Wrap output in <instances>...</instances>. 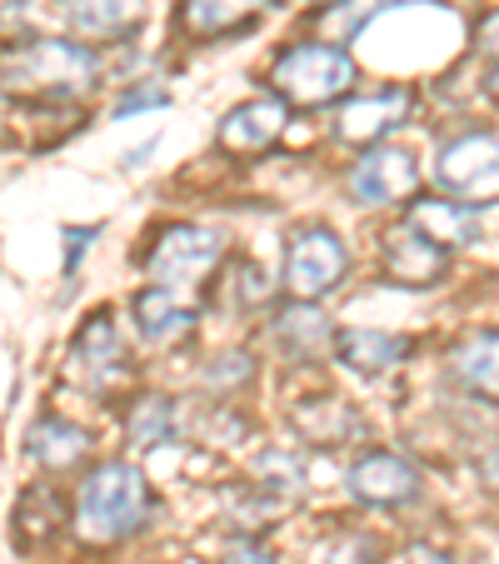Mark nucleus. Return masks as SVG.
<instances>
[{
    "instance_id": "obj_9",
    "label": "nucleus",
    "mask_w": 499,
    "mask_h": 564,
    "mask_svg": "<svg viewBox=\"0 0 499 564\" xmlns=\"http://www.w3.org/2000/svg\"><path fill=\"white\" fill-rule=\"evenodd\" d=\"M410 110H414L410 86H384V90H375V96H355V100H345L340 116H335V135L350 140V145H375V140H384L390 130H400Z\"/></svg>"
},
{
    "instance_id": "obj_27",
    "label": "nucleus",
    "mask_w": 499,
    "mask_h": 564,
    "mask_svg": "<svg viewBox=\"0 0 499 564\" xmlns=\"http://www.w3.org/2000/svg\"><path fill=\"white\" fill-rule=\"evenodd\" d=\"M150 106H165V90H160V86H145V90H130V96L126 100H120V106H116V116H130V110H150Z\"/></svg>"
},
{
    "instance_id": "obj_2",
    "label": "nucleus",
    "mask_w": 499,
    "mask_h": 564,
    "mask_svg": "<svg viewBox=\"0 0 499 564\" xmlns=\"http://www.w3.org/2000/svg\"><path fill=\"white\" fill-rule=\"evenodd\" d=\"M150 524V490L135 465L106 459L100 469H90V479L75 495V530L90 544H116L130 540Z\"/></svg>"
},
{
    "instance_id": "obj_25",
    "label": "nucleus",
    "mask_w": 499,
    "mask_h": 564,
    "mask_svg": "<svg viewBox=\"0 0 499 564\" xmlns=\"http://www.w3.org/2000/svg\"><path fill=\"white\" fill-rule=\"evenodd\" d=\"M325 564H380V544L370 534H350V540H340L325 554Z\"/></svg>"
},
{
    "instance_id": "obj_3",
    "label": "nucleus",
    "mask_w": 499,
    "mask_h": 564,
    "mask_svg": "<svg viewBox=\"0 0 499 564\" xmlns=\"http://www.w3.org/2000/svg\"><path fill=\"white\" fill-rule=\"evenodd\" d=\"M355 75L360 70H355V61L340 45L305 41V45H290L275 61L270 86H275V96L285 106H329V100H340L355 86Z\"/></svg>"
},
{
    "instance_id": "obj_8",
    "label": "nucleus",
    "mask_w": 499,
    "mask_h": 564,
    "mask_svg": "<svg viewBox=\"0 0 499 564\" xmlns=\"http://www.w3.org/2000/svg\"><path fill=\"white\" fill-rule=\"evenodd\" d=\"M420 191V160L410 150L375 145L350 165V195L365 205H394Z\"/></svg>"
},
{
    "instance_id": "obj_20",
    "label": "nucleus",
    "mask_w": 499,
    "mask_h": 564,
    "mask_svg": "<svg viewBox=\"0 0 499 564\" xmlns=\"http://www.w3.org/2000/svg\"><path fill=\"white\" fill-rule=\"evenodd\" d=\"M275 340L285 345L290 355H315L319 345L329 340V315L315 310V300H295L290 310L275 315Z\"/></svg>"
},
{
    "instance_id": "obj_31",
    "label": "nucleus",
    "mask_w": 499,
    "mask_h": 564,
    "mask_svg": "<svg viewBox=\"0 0 499 564\" xmlns=\"http://www.w3.org/2000/svg\"><path fill=\"white\" fill-rule=\"evenodd\" d=\"M225 564H275V554L260 550V544H240V550L225 554Z\"/></svg>"
},
{
    "instance_id": "obj_33",
    "label": "nucleus",
    "mask_w": 499,
    "mask_h": 564,
    "mask_svg": "<svg viewBox=\"0 0 499 564\" xmlns=\"http://www.w3.org/2000/svg\"><path fill=\"white\" fill-rule=\"evenodd\" d=\"M325 6H335V0H325Z\"/></svg>"
},
{
    "instance_id": "obj_1",
    "label": "nucleus",
    "mask_w": 499,
    "mask_h": 564,
    "mask_svg": "<svg viewBox=\"0 0 499 564\" xmlns=\"http://www.w3.org/2000/svg\"><path fill=\"white\" fill-rule=\"evenodd\" d=\"M100 61L80 41H21L0 51V90L21 100H75L96 90Z\"/></svg>"
},
{
    "instance_id": "obj_19",
    "label": "nucleus",
    "mask_w": 499,
    "mask_h": 564,
    "mask_svg": "<svg viewBox=\"0 0 499 564\" xmlns=\"http://www.w3.org/2000/svg\"><path fill=\"white\" fill-rule=\"evenodd\" d=\"M31 459L45 469H70L90 455V435L75 420H61V415H45L31 425Z\"/></svg>"
},
{
    "instance_id": "obj_23",
    "label": "nucleus",
    "mask_w": 499,
    "mask_h": 564,
    "mask_svg": "<svg viewBox=\"0 0 499 564\" xmlns=\"http://www.w3.org/2000/svg\"><path fill=\"white\" fill-rule=\"evenodd\" d=\"M394 6H410V0H335L325 15H319V25H325L329 41H345V35L365 31V25L375 21V15L394 11Z\"/></svg>"
},
{
    "instance_id": "obj_17",
    "label": "nucleus",
    "mask_w": 499,
    "mask_h": 564,
    "mask_svg": "<svg viewBox=\"0 0 499 564\" xmlns=\"http://www.w3.org/2000/svg\"><path fill=\"white\" fill-rule=\"evenodd\" d=\"M130 319H135V330L145 335L150 345H175L181 335L195 330V319L200 315H195L191 305H181L165 285H150V290H140V295L130 300Z\"/></svg>"
},
{
    "instance_id": "obj_29",
    "label": "nucleus",
    "mask_w": 499,
    "mask_h": 564,
    "mask_svg": "<svg viewBox=\"0 0 499 564\" xmlns=\"http://www.w3.org/2000/svg\"><path fill=\"white\" fill-rule=\"evenodd\" d=\"M90 240H96V225H86V230H65V275H70L75 260L90 250Z\"/></svg>"
},
{
    "instance_id": "obj_24",
    "label": "nucleus",
    "mask_w": 499,
    "mask_h": 564,
    "mask_svg": "<svg viewBox=\"0 0 499 564\" xmlns=\"http://www.w3.org/2000/svg\"><path fill=\"white\" fill-rule=\"evenodd\" d=\"M256 479H260V490L280 495V500L300 495V485H305V479H300V459L285 455V449H265L260 465H256Z\"/></svg>"
},
{
    "instance_id": "obj_28",
    "label": "nucleus",
    "mask_w": 499,
    "mask_h": 564,
    "mask_svg": "<svg viewBox=\"0 0 499 564\" xmlns=\"http://www.w3.org/2000/svg\"><path fill=\"white\" fill-rule=\"evenodd\" d=\"M479 485H485V490L489 495H499V435L495 440H489V449H485V455H479Z\"/></svg>"
},
{
    "instance_id": "obj_21",
    "label": "nucleus",
    "mask_w": 499,
    "mask_h": 564,
    "mask_svg": "<svg viewBox=\"0 0 499 564\" xmlns=\"http://www.w3.org/2000/svg\"><path fill=\"white\" fill-rule=\"evenodd\" d=\"M295 425L305 430L310 440H325V445H335V440H345L355 430V410L345 405L340 394H325V400H305V405L295 410Z\"/></svg>"
},
{
    "instance_id": "obj_32",
    "label": "nucleus",
    "mask_w": 499,
    "mask_h": 564,
    "mask_svg": "<svg viewBox=\"0 0 499 564\" xmlns=\"http://www.w3.org/2000/svg\"><path fill=\"white\" fill-rule=\"evenodd\" d=\"M479 90H485V100H495V106H499V61L485 70V80H479Z\"/></svg>"
},
{
    "instance_id": "obj_5",
    "label": "nucleus",
    "mask_w": 499,
    "mask_h": 564,
    "mask_svg": "<svg viewBox=\"0 0 499 564\" xmlns=\"http://www.w3.org/2000/svg\"><path fill=\"white\" fill-rule=\"evenodd\" d=\"M345 270H350V256H345L340 235L325 230V225H305V230L290 235L285 246V290L295 300H325L329 290L345 285Z\"/></svg>"
},
{
    "instance_id": "obj_6",
    "label": "nucleus",
    "mask_w": 499,
    "mask_h": 564,
    "mask_svg": "<svg viewBox=\"0 0 499 564\" xmlns=\"http://www.w3.org/2000/svg\"><path fill=\"white\" fill-rule=\"evenodd\" d=\"M225 256V235L210 230V225H171L160 230V240L150 246V280L165 290L175 285H200L205 275L215 270V260Z\"/></svg>"
},
{
    "instance_id": "obj_26",
    "label": "nucleus",
    "mask_w": 499,
    "mask_h": 564,
    "mask_svg": "<svg viewBox=\"0 0 499 564\" xmlns=\"http://www.w3.org/2000/svg\"><path fill=\"white\" fill-rule=\"evenodd\" d=\"M475 51H485V55H495L499 61V6L475 25Z\"/></svg>"
},
{
    "instance_id": "obj_15",
    "label": "nucleus",
    "mask_w": 499,
    "mask_h": 564,
    "mask_svg": "<svg viewBox=\"0 0 499 564\" xmlns=\"http://www.w3.org/2000/svg\"><path fill=\"white\" fill-rule=\"evenodd\" d=\"M65 21L86 41H120L145 21V0H65Z\"/></svg>"
},
{
    "instance_id": "obj_18",
    "label": "nucleus",
    "mask_w": 499,
    "mask_h": 564,
    "mask_svg": "<svg viewBox=\"0 0 499 564\" xmlns=\"http://www.w3.org/2000/svg\"><path fill=\"white\" fill-rule=\"evenodd\" d=\"M335 355L355 375H384L410 355V340L390 330H340L335 335Z\"/></svg>"
},
{
    "instance_id": "obj_16",
    "label": "nucleus",
    "mask_w": 499,
    "mask_h": 564,
    "mask_svg": "<svg viewBox=\"0 0 499 564\" xmlns=\"http://www.w3.org/2000/svg\"><path fill=\"white\" fill-rule=\"evenodd\" d=\"M275 0H185L181 6V25L195 41H220V35L250 31Z\"/></svg>"
},
{
    "instance_id": "obj_4",
    "label": "nucleus",
    "mask_w": 499,
    "mask_h": 564,
    "mask_svg": "<svg viewBox=\"0 0 499 564\" xmlns=\"http://www.w3.org/2000/svg\"><path fill=\"white\" fill-rule=\"evenodd\" d=\"M435 185L469 205L499 200V135L495 130H465L445 140L435 155Z\"/></svg>"
},
{
    "instance_id": "obj_22",
    "label": "nucleus",
    "mask_w": 499,
    "mask_h": 564,
    "mask_svg": "<svg viewBox=\"0 0 499 564\" xmlns=\"http://www.w3.org/2000/svg\"><path fill=\"white\" fill-rule=\"evenodd\" d=\"M126 425H130V440H140V445H165V440H181V410H175V400L145 394L130 410Z\"/></svg>"
},
{
    "instance_id": "obj_14",
    "label": "nucleus",
    "mask_w": 499,
    "mask_h": 564,
    "mask_svg": "<svg viewBox=\"0 0 499 564\" xmlns=\"http://www.w3.org/2000/svg\"><path fill=\"white\" fill-rule=\"evenodd\" d=\"M449 375L465 394L485 400V405H499V330H475L455 345L449 355Z\"/></svg>"
},
{
    "instance_id": "obj_10",
    "label": "nucleus",
    "mask_w": 499,
    "mask_h": 564,
    "mask_svg": "<svg viewBox=\"0 0 499 564\" xmlns=\"http://www.w3.org/2000/svg\"><path fill=\"white\" fill-rule=\"evenodd\" d=\"M449 270V250L425 240L420 230L410 225H394L384 235V275L394 285H410V290H425V285H440V275Z\"/></svg>"
},
{
    "instance_id": "obj_13",
    "label": "nucleus",
    "mask_w": 499,
    "mask_h": 564,
    "mask_svg": "<svg viewBox=\"0 0 499 564\" xmlns=\"http://www.w3.org/2000/svg\"><path fill=\"white\" fill-rule=\"evenodd\" d=\"M70 355H75L80 380L96 384V390H106L110 380L126 375V345H120V330L110 315H90L86 325H80V335H75Z\"/></svg>"
},
{
    "instance_id": "obj_30",
    "label": "nucleus",
    "mask_w": 499,
    "mask_h": 564,
    "mask_svg": "<svg viewBox=\"0 0 499 564\" xmlns=\"http://www.w3.org/2000/svg\"><path fill=\"white\" fill-rule=\"evenodd\" d=\"M394 564H455V560H449L445 550H435V544H410Z\"/></svg>"
},
{
    "instance_id": "obj_11",
    "label": "nucleus",
    "mask_w": 499,
    "mask_h": 564,
    "mask_svg": "<svg viewBox=\"0 0 499 564\" xmlns=\"http://www.w3.org/2000/svg\"><path fill=\"white\" fill-rule=\"evenodd\" d=\"M404 225L420 230L425 240H435V246H445V250H465V246H475L479 235H485V215H479V205L440 200V195L435 200H410Z\"/></svg>"
},
{
    "instance_id": "obj_7",
    "label": "nucleus",
    "mask_w": 499,
    "mask_h": 564,
    "mask_svg": "<svg viewBox=\"0 0 499 564\" xmlns=\"http://www.w3.org/2000/svg\"><path fill=\"white\" fill-rule=\"evenodd\" d=\"M420 469L410 465L394 449H370L350 465V495L360 505H375V510H400V505L420 500Z\"/></svg>"
},
{
    "instance_id": "obj_12",
    "label": "nucleus",
    "mask_w": 499,
    "mask_h": 564,
    "mask_svg": "<svg viewBox=\"0 0 499 564\" xmlns=\"http://www.w3.org/2000/svg\"><path fill=\"white\" fill-rule=\"evenodd\" d=\"M285 120H290L285 100H245V106H235L220 120V150H230V155H260V150H270L280 140Z\"/></svg>"
}]
</instances>
